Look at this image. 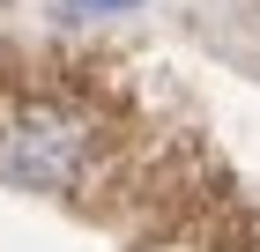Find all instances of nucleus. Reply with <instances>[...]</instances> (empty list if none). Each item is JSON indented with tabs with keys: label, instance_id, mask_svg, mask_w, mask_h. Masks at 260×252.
<instances>
[{
	"label": "nucleus",
	"instance_id": "nucleus-1",
	"mask_svg": "<svg viewBox=\"0 0 260 252\" xmlns=\"http://www.w3.org/2000/svg\"><path fill=\"white\" fill-rule=\"evenodd\" d=\"M82 163V126L67 112H22L15 134H8V178H22V186H60L67 171Z\"/></svg>",
	"mask_w": 260,
	"mask_h": 252
},
{
	"label": "nucleus",
	"instance_id": "nucleus-2",
	"mask_svg": "<svg viewBox=\"0 0 260 252\" xmlns=\"http://www.w3.org/2000/svg\"><path fill=\"white\" fill-rule=\"evenodd\" d=\"M75 8H97V0H75Z\"/></svg>",
	"mask_w": 260,
	"mask_h": 252
}]
</instances>
